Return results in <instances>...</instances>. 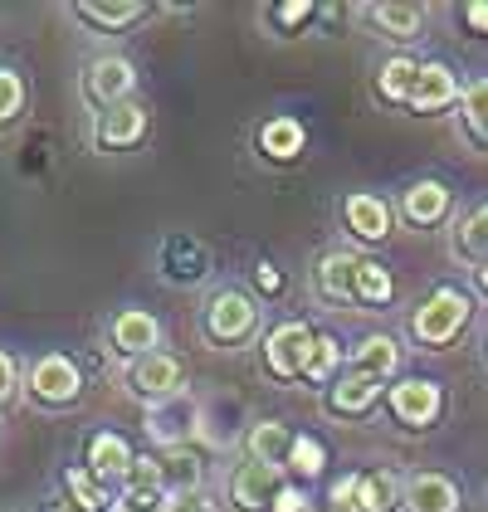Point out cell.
Returning <instances> with one entry per match:
<instances>
[{
    "label": "cell",
    "mask_w": 488,
    "mask_h": 512,
    "mask_svg": "<svg viewBox=\"0 0 488 512\" xmlns=\"http://www.w3.org/2000/svg\"><path fill=\"white\" fill-rule=\"evenodd\" d=\"M401 503V483H396V473L376 469L362 478V488H357V512H391Z\"/></svg>",
    "instance_id": "cell-26"
},
{
    "label": "cell",
    "mask_w": 488,
    "mask_h": 512,
    "mask_svg": "<svg viewBox=\"0 0 488 512\" xmlns=\"http://www.w3.org/2000/svg\"><path fill=\"white\" fill-rule=\"evenodd\" d=\"M342 220H347V230L366 244H376V239L391 235V205L381 196H371V191H357V196H347L342 205Z\"/></svg>",
    "instance_id": "cell-11"
},
{
    "label": "cell",
    "mask_w": 488,
    "mask_h": 512,
    "mask_svg": "<svg viewBox=\"0 0 488 512\" xmlns=\"http://www.w3.org/2000/svg\"><path fill=\"white\" fill-rule=\"evenodd\" d=\"M303 20H318V5L313 0H293V5H274L269 10V25H279L284 35H298Z\"/></svg>",
    "instance_id": "cell-31"
},
{
    "label": "cell",
    "mask_w": 488,
    "mask_h": 512,
    "mask_svg": "<svg viewBox=\"0 0 488 512\" xmlns=\"http://www.w3.org/2000/svg\"><path fill=\"white\" fill-rule=\"evenodd\" d=\"M113 347L127 356H152L162 347V322L142 308H127L113 317Z\"/></svg>",
    "instance_id": "cell-10"
},
{
    "label": "cell",
    "mask_w": 488,
    "mask_h": 512,
    "mask_svg": "<svg viewBox=\"0 0 488 512\" xmlns=\"http://www.w3.org/2000/svg\"><path fill=\"white\" fill-rule=\"evenodd\" d=\"M396 366H401V347H396V337H386V332L362 337L357 352H352V371H366V376H376V381H386Z\"/></svg>",
    "instance_id": "cell-18"
},
{
    "label": "cell",
    "mask_w": 488,
    "mask_h": 512,
    "mask_svg": "<svg viewBox=\"0 0 488 512\" xmlns=\"http://www.w3.org/2000/svg\"><path fill=\"white\" fill-rule=\"evenodd\" d=\"M30 391L40 395L44 405H69V400H79L83 381H79V366L69 361V356L49 352L35 361V371H30Z\"/></svg>",
    "instance_id": "cell-7"
},
{
    "label": "cell",
    "mask_w": 488,
    "mask_h": 512,
    "mask_svg": "<svg viewBox=\"0 0 488 512\" xmlns=\"http://www.w3.org/2000/svg\"><path fill=\"white\" fill-rule=\"evenodd\" d=\"M64 483H69V493H74V503H79L83 512H108V488L98 483L93 469H69Z\"/></svg>",
    "instance_id": "cell-29"
},
{
    "label": "cell",
    "mask_w": 488,
    "mask_h": 512,
    "mask_svg": "<svg viewBox=\"0 0 488 512\" xmlns=\"http://www.w3.org/2000/svg\"><path fill=\"white\" fill-rule=\"evenodd\" d=\"M254 322H259V308H254V298L240 293V288H220V293L210 298V308H205L210 342H225V347L244 342V337L254 332Z\"/></svg>",
    "instance_id": "cell-2"
},
{
    "label": "cell",
    "mask_w": 488,
    "mask_h": 512,
    "mask_svg": "<svg viewBox=\"0 0 488 512\" xmlns=\"http://www.w3.org/2000/svg\"><path fill=\"white\" fill-rule=\"evenodd\" d=\"M162 512H215V503L205 493H171L162 503Z\"/></svg>",
    "instance_id": "cell-34"
},
{
    "label": "cell",
    "mask_w": 488,
    "mask_h": 512,
    "mask_svg": "<svg viewBox=\"0 0 488 512\" xmlns=\"http://www.w3.org/2000/svg\"><path fill=\"white\" fill-rule=\"evenodd\" d=\"M20 108H25V83H20V74L0 69V122H10Z\"/></svg>",
    "instance_id": "cell-32"
},
{
    "label": "cell",
    "mask_w": 488,
    "mask_h": 512,
    "mask_svg": "<svg viewBox=\"0 0 488 512\" xmlns=\"http://www.w3.org/2000/svg\"><path fill=\"white\" fill-rule=\"evenodd\" d=\"M308 512H327V508H308Z\"/></svg>",
    "instance_id": "cell-41"
},
{
    "label": "cell",
    "mask_w": 488,
    "mask_h": 512,
    "mask_svg": "<svg viewBox=\"0 0 488 512\" xmlns=\"http://www.w3.org/2000/svg\"><path fill=\"white\" fill-rule=\"evenodd\" d=\"M274 512H308V493L303 488H279V498H274Z\"/></svg>",
    "instance_id": "cell-35"
},
{
    "label": "cell",
    "mask_w": 488,
    "mask_h": 512,
    "mask_svg": "<svg viewBox=\"0 0 488 512\" xmlns=\"http://www.w3.org/2000/svg\"><path fill=\"white\" fill-rule=\"evenodd\" d=\"M15 395V361L0 352V400H10Z\"/></svg>",
    "instance_id": "cell-38"
},
{
    "label": "cell",
    "mask_w": 488,
    "mask_h": 512,
    "mask_svg": "<svg viewBox=\"0 0 488 512\" xmlns=\"http://www.w3.org/2000/svg\"><path fill=\"white\" fill-rule=\"evenodd\" d=\"M449 254H454L459 264H484L488 259V200L484 205H474V210L454 225V235H449Z\"/></svg>",
    "instance_id": "cell-15"
},
{
    "label": "cell",
    "mask_w": 488,
    "mask_h": 512,
    "mask_svg": "<svg viewBox=\"0 0 488 512\" xmlns=\"http://www.w3.org/2000/svg\"><path fill=\"white\" fill-rule=\"evenodd\" d=\"M420 64L410 54H391L381 69H376V98L381 103H410V88H415Z\"/></svg>",
    "instance_id": "cell-22"
},
{
    "label": "cell",
    "mask_w": 488,
    "mask_h": 512,
    "mask_svg": "<svg viewBox=\"0 0 488 512\" xmlns=\"http://www.w3.org/2000/svg\"><path fill=\"white\" fill-rule=\"evenodd\" d=\"M308 342H313V332H308L303 322H284V327H274V332L264 337V366H269L279 381L303 376V352H308Z\"/></svg>",
    "instance_id": "cell-8"
},
{
    "label": "cell",
    "mask_w": 488,
    "mask_h": 512,
    "mask_svg": "<svg viewBox=\"0 0 488 512\" xmlns=\"http://www.w3.org/2000/svg\"><path fill=\"white\" fill-rule=\"evenodd\" d=\"M83 20H93V25H103V30H118V25H132V20H142L147 15V5H137V0H118V5H98V0H88L79 5Z\"/></svg>",
    "instance_id": "cell-28"
},
{
    "label": "cell",
    "mask_w": 488,
    "mask_h": 512,
    "mask_svg": "<svg viewBox=\"0 0 488 512\" xmlns=\"http://www.w3.org/2000/svg\"><path fill=\"white\" fill-rule=\"evenodd\" d=\"M127 386L137 395H147V400H171V395H181V386H186V366L166 352L137 356L127 366Z\"/></svg>",
    "instance_id": "cell-4"
},
{
    "label": "cell",
    "mask_w": 488,
    "mask_h": 512,
    "mask_svg": "<svg viewBox=\"0 0 488 512\" xmlns=\"http://www.w3.org/2000/svg\"><path fill=\"white\" fill-rule=\"evenodd\" d=\"M49 512H69V508H49Z\"/></svg>",
    "instance_id": "cell-40"
},
{
    "label": "cell",
    "mask_w": 488,
    "mask_h": 512,
    "mask_svg": "<svg viewBox=\"0 0 488 512\" xmlns=\"http://www.w3.org/2000/svg\"><path fill=\"white\" fill-rule=\"evenodd\" d=\"M376 395H381V381H376V376L347 371V376H337V381L327 386V410H332V415H366V410L376 405Z\"/></svg>",
    "instance_id": "cell-14"
},
{
    "label": "cell",
    "mask_w": 488,
    "mask_h": 512,
    "mask_svg": "<svg viewBox=\"0 0 488 512\" xmlns=\"http://www.w3.org/2000/svg\"><path fill=\"white\" fill-rule=\"evenodd\" d=\"M288 464H293L298 478H318V473L327 469L323 444H318V439H308V434H298V439H293V449H288Z\"/></svg>",
    "instance_id": "cell-30"
},
{
    "label": "cell",
    "mask_w": 488,
    "mask_h": 512,
    "mask_svg": "<svg viewBox=\"0 0 488 512\" xmlns=\"http://www.w3.org/2000/svg\"><path fill=\"white\" fill-rule=\"evenodd\" d=\"M474 278H479V288H484V293H488V259H484V264H479V269H474Z\"/></svg>",
    "instance_id": "cell-39"
},
{
    "label": "cell",
    "mask_w": 488,
    "mask_h": 512,
    "mask_svg": "<svg viewBox=\"0 0 488 512\" xmlns=\"http://www.w3.org/2000/svg\"><path fill=\"white\" fill-rule=\"evenodd\" d=\"M459 132L488 152V79H474L459 93Z\"/></svg>",
    "instance_id": "cell-20"
},
{
    "label": "cell",
    "mask_w": 488,
    "mask_h": 512,
    "mask_svg": "<svg viewBox=\"0 0 488 512\" xmlns=\"http://www.w3.org/2000/svg\"><path fill=\"white\" fill-rule=\"evenodd\" d=\"M279 488H284V464H259V459H249V464H240V469L230 473V498H235V508H244V512L274 508Z\"/></svg>",
    "instance_id": "cell-5"
},
{
    "label": "cell",
    "mask_w": 488,
    "mask_h": 512,
    "mask_svg": "<svg viewBox=\"0 0 488 512\" xmlns=\"http://www.w3.org/2000/svg\"><path fill=\"white\" fill-rule=\"evenodd\" d=\"M137 88V69L118 59V54H108V59H98L93 69H88V93L103 103V108H113V103H127V93Z\"/></svg>",
    "instance_id": "cell-12"
},
{
    "label": "cell",
    "mask_w": 488,
    "mask_h": 512,
    "mask_svg": "<svg viewBox=\"0 0 488 512\" xmlns=\"http://www.w3.org/2000/svg\"><path fill=\"white\" fill-rule=\"evenodd\" d=\"M401 210H406L410 225H440L449 215V186L445 181H415L401 196Z\"/></svg>",
    "instance_id": "cell-16"
},
{
    "label": "cell",
    "mask_w": 488,
    "mask_h": 512,
    "mask_svg": "<svg viewBox=\"0 0 488 512\" xmlns=\"http://www.w3.org/2000/svg\"><path fill=\"white\" fill-rule=\"evenodd\" d=\"M459 79H454V69L440 64V59H430V64H420V74H415V88H410V113H445L459 103Z\"/></svg>",
    "instance_id": "cell-6"
},
{
    "label": "cell",
    "mask_w": 488,
    "mask_h": 512,
    "mask_svg": "<svg viewBox=\"0 0 488 512\" xmlns=\"http://www.w3.org/2000/svg\"><path fill=\"white\" fill-rule=\"evenodd\" d=\"M303 142H308V132L298 118H269L259 127V152L269 161H293L303 152Z\"/></svg>",
    "instance_id": "cell-19"
},
{
    "label": "cell",
    "mask_w": 488,
    "mask_h": 512,
    "mask_svg": "<svg viewBox=\"0 0 488 512\" xmlns=\"http://www.w3.org/2000/svg\"><path fill=\"white\" fill-rule=\"evenodd\" d=\"M391 269L386 264H376V259H357V303L366 308H381V303H391Z\"/></svg>",
    "instance_id": "cell-27"
},
{
    "label": "cell",
    "mask_w": 488,
    "mask_h": 512,
    "mask_svg": "<svg viewBox=\"0 0 488 512\" xmlns=\"http://www.w3.org/2000/svg\"><path fill=\"white\" fill-rule=\"evenodd\" d=\"M357 488H362V478L357 473H347V478H337L332 483V493H327V512H357Z\"/></svg>",
    "instance_id": "cell-33"
},
{
    "label": "cell",
    "mask_w": 488,
    "mask_h": 512,
    "mask_svg": "<svg viewBox=\"0 0 488 512\" xmlns=\"http://www.w3.org/2000/svg\"><path fill=\"white\" fill-rule=\"evenodd\" d=\"M293 439H298V434H288V425L259 420V425L249 430V439H244V449H249V459H259V464H288Z\"/></svg>",
    "instance_id": "cell-21"
},
{
    "label": "cell",
    "mask_w": 488,
    "mask_h": 512,
    "mask_svg": "<svg viewBox=\"0 0 488 512\" xmlns=\"http://www.w3.org/2000/svg\"><path fill=\"white\" fill-rule=\"evenodd\" d=\"M474 317V303H469V293H459V288H435L415 317H410V332H415V342L420 347H449L459 332H464V322Z\"/></svg>",
    "instance_id": "cell-1"
},
{
    "label": "cell",
    "mask_w": 488,
    "mask_h": 512,
    "mask_svg": "<svg viewBox=\"0 0 488 512\" xmlns=\"http://www.w3.org/2000/svg\"><path fill=\"white\" fill-rule=\"evenodd\" d=\"M440 410H445V391L435 381H425V376H410V381H401L391 391V415L401 425H410V430H430L440 420Z\"/></svg>",
    "instance_id": "cell-3"
},
{
    "label": "cell",
    "mask_w": 488,
    "mask_h": 512,
    "mask_svg": "<svg viewBox=\"0 0 488 512\" xmlns=\"http://www.w3.org/2000/svg\"><path fill=\"white\" fill-rule=\"evenodd\" d=\"M132 459H137V454L127 449L122 434H98V439L88 444V469L98 473V478H127Z\"/></svg>",
    "instance_id": "cell-23"
},
{
    "label": "cell",
    "mask_w": 488,
    "mask_h": 512,
    "mask_svg": "<svg viewBox=\"0 0 488 512\" xmlns=\"http://www.w3.org/2000/svg\"><path fill=\"white\" fill-rule=\"evenodd\" d=\"M254 278H259V288H264V293H284V274H279L274 264H259Z\"/></svg>",
    "instance_id": "cell-37"
},
{
    "label": "cell",
    "mask_w": 488,
    "mask_h": 512,
    "mask_svg": "<svg viewBox=\"0 0 488 512\" xmlns=\"http://www.w3.org/2000/svg\"><path fill=\"white\" fill-rule=\"evenodd\" d=\"M142 132H147V108L132 103V98L98 113V142L103 147H132V142H142Z\"/></svg>",
    "instance_id": "cell-13"
},
{
    "label": "cell",
    "mask_w": 488,
    "mask_h": 512,
    "mask_svg": "<svg viewBox=\"0 0 488 512\" xmlns=\"http://www.w3.org/2000/svg\"><path fill=\"white\" fill-rule=\"evenodd\" d=\"M464 25H469L474 35H488V0H469V5H464Z\"/></svg>",
    "instance_id": "cell-36"
},
{
    "label": "cell",
    "mask_w": 488,
    "mask_h": 512,
    "mask_svg": "<svg viewBox=\"0 0 488 512\" xmlns=\"http://www.w3.org/2000/svg\"><path fill=\"white\" fill-rule=\"evenodd\" d=\"M371 20L391 35V40H420L425 30V5H371Z\"/></svg>",
    "instance_id": "cell-25"
},
{
    "label": "cell",
    "mask_w": 488,
    "mask_h": 512,
    "mask_svg": "<svg viewBox=\"0 0 488 512\" xmlns=\"http://www.w3.org/2000/svg\"><path fill=\"white\" fill-rule=\"evenodd\" d=\"M337 366H342V342L327 332H313V342L303 352V376L313 386H323V381H337Z\"/></svg>",
    "instance_id": "cell-24"
},
{
    "label": "cell",
    "mask_w": 488,
    "mask_h": 512,
    "mask_svg": "<svg viewBox=\"0 0 488 512\" xmlns=\"http://www.w3.org/2000/svg\"><path fill=\"white\" fill-rule=\"evenodd\" d=\"M318 298H327V303L357 298V259L352 254H327L318 264Z\"/></svg>",
    "instance_id": "cell-17"
},
{
    "label": "cell",
    "mask_w": 488,
    "mask_h": 512,
    "mask_svg": "<svg viewBox=\"0 0 488 512\" xmlns=\"http://www.w3.org/2000/svg\"><path fill=\"white\" fill-rule=\"evenodd\" d=\"M401 508L406 512H459V488L445 473H415L401 488Z\"/></svg>",
    "instance_id": "cell-9"
}]
</instances>
